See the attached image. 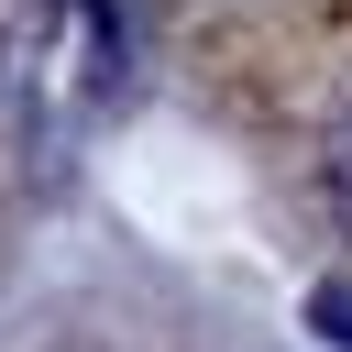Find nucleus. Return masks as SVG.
<instances>
[{
	"label": "nucleus",
	"mask_w": 352,
	"mask_h": 352,
	"mask_svg": "<svg viewBox=\"0 0 352 352\" xmlns=\"http://www.w3.org/2000/svg\"><path fill=\"white\" fill-rule=\"evenodd\" d=\"M319 209L352 231V110L330 121V143H319Z\"/></svg>",
	"instance_id": "1"
}]
</instances>
